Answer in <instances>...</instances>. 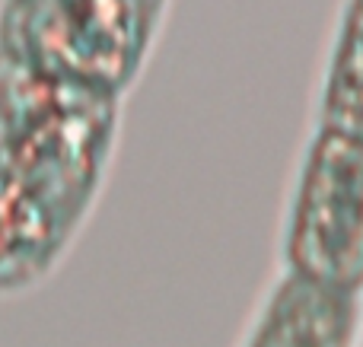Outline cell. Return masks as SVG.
Wrapping results in <instances>:
<instances>
[{
    "label": "cell",
    "instance_id": "cell-2",
    "mask_svg": "<svg viewBox=\"0 0 363 347\" xmlns=\"http://www.w3.org/2000/svg\"><path fill=\"white\" fill-rule=\"evenodd\" d=\"M166 10L169 0H0V55L121 99L144 74Z\"/></svg>",
    "mask_w": 363,
    "mask_h": 347
},
{
    "label": "cell",
    "instance_id": "cell-5",
    "mask_svg": "<svg viewBox=\"0 0 363 347\" xmlns=\"http://www.w3.org/2000/svg\"><path fill=\"white\" fill-rule=\"evenodd\" d=\"M315 127L363 140V0H347L319 86Z\"/></svg>",
    "mask_w": 363,
    "mask_h": 347
},
{
    "label": "cell",
    "instance_id": "cell-3",
    "mask_svg": "<svg viewBox=\"0 0 363 347\" xmlns=\"http://www.w3.org/2000/svg\"><path fill=\"white\" fill-rule=\"evenodd\" d=\"M284 274L363 297V140L315 127L281 233Z\"/></svg>",
    "mask_w": 363,
    "mask_h": 347
},
{
    "label": "cell",
    "instance_id": "cell-4",
    "mask_svg": "<svg viewBox=\"0 0 363 347\" xmlns=\"http://www.w3.org/2000/svg\"><path fill=\"white\" fill-rule=\"evenodd\" d=\"M360 297L284 274L268 293L242 347H354Z\"/></svg>",
    "mask_w": 363,
    "mask_h": 347
},
{
    "label": "cell",
    "instance_id": "cell-1",
    "mask_svg": "<svg viewBox=\"0 0 363 347\" xmlns=\"http://www.w3.org/2000/svg\"><path fill=\"white\" fill-rule=\"evenodd\" d=\"M121 99L0 55V297L42 284L102 195Z\"/></svg>",
    "mask_w": 363,
    "mask_h": 347
}]
</instances>
